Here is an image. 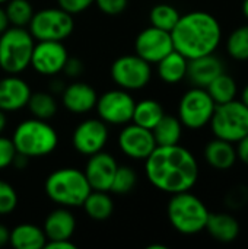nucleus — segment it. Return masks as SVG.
Instances as JSON below:
<instances>
[{
  "mask_svg": "<svg viewBox=\"0 0 248 249\" xmlns=\"http://www.w3.org/2000/svg\"><path fill=\"white\" fill-rule=\"evenodd\" d=\"M148 181L159 191L177 194L190 191L199 179V165L193 153L178 144L156 146L145 159Z\"/></svg>",
  "mask_w": 248,
  "mask_h": 249,
  "instance_id": "1",
  "label": "nucleus"
},
{
  "mask_svg": "<svg viewBox=\"0 0 248 249\" xmlns=\"http://www.w3.org/2000/svg\"><path fill=\"white\" fill-rule=\"evenodd\" d=\"M174 50L187 60L213 54L222 39L219 20L203 10L181 15L171 31Z\"/></svg>",
  "mask_w": 248,
  "mask_h": 249,
  "instance_id": "2",
  "label": "nucleus"
},
{
  "mask_svg": "<svg viewBox=\"0 0 248 249\" xmlns=\"http://www.w3.org/2000/svg\"><path fill=\"white\" fill-rule=\"evenodd\" d=\"M47 197L60 207H82L83 201L92 191L85 172L77 168H60L53 171L45 182Z\"/></svg>",
  "mask_w": 248,
  "mask_h": 249,
  "instance_id": "3",
  "label": "nucleus"
},
{
  "mask_svg": "<svg viewBox=\"0 0 248 249\" xmlns=\"http://www.w3.org/2000/svg\"><path fill=\"white\" fill-rule=\"evenodd\" d=\"M12 142L18 153L29 159L44 158L57 149L58 134L56 128L45 120L29 118L16 125Z\"/></svg>",
  "mask_w": 248,
  "mask_h": 249,
  "instance_id": "4",
  "label": "nucleus"
},
{
  "mask_svg": "<svg viewBox=\"0 0 248 249\" xmlns=\"http://www.w3.org/2000/svg\"><path fill=\"white\" fill-rule=\"evenodd\" d=\"M209 213L206 204L190 191L171 194L167 206L168 220L181 235H196L205 231Z\"/></svg>",
  "mask_w": 248,
  "mask_h": 249,
  "instance_id": "5",
  "label": "nucleus"
},
{
  "mask_svg": "<svg viewBox=\"0 0 248 249\" xmlns=\"http://www.w3.org/2000/svg\"><path fill=\"white\" fill-rule=\"evenodd\" d=\"M35 39L25 28L10 26L0 34V69L7 74H19L31 64Z\"/></svg>",
  "mask_w": 248,
  "mask_h": 249,
  "instance_id": "6",
  "label": "nucleus"
},
{
  "mask_svg": "<svg viewBox=\"0 0 248 249\" xmlns=\"http://www.w3.org/2000/svg\"><path fill=\"white\" fill-rule=\"evenodd\" d=\"M209 125L215 137L235 144L248 134V108L237 99L219 104Z\"/></svg>",
  "mask_w": 248,
  "mask_h": 249,
  "instance_id": "7",
  "label": "nucleus"
},
{
  "mask_svg": "<svg viewBox=\"0 0 248 249\" xmlns=\"http://www.w3.org/2000/svg\"><path fill=\"white\" fill-rule=\"evenodd\" d=\"M28 26L37 41H64L75 29V19L61 7H47L34 13Z\"/></svg>",
  "mask_w": 248,
  "mask_h": 249,
  "instance_id": "8",
  "label": "nucleus"
},
{
  "mask_svg": "<svg viewBox=\"0 0 248 249\" xmlns=\"http://www.w3.org/2000/svg\"><path fill=\"white\" fill-rule=\"evenodd\" d=\"M216 104L205 88H191L180 99L178 120L183 127L200 130L210 123Z\"/></svg>",
  "mask_w": 248,
  "mask_h": 249,
  "instance_id": "9",
  "label": "nucleus"
},
{
  "mask_svg": "<svg viewBox=\"0 0 248 249\" xmlns=\"http://www.w3.org/2000/svg\"><path fill=\"white\" fill-rule=\"evenodd\" d=\"M113 82L124 90H140L152 79V64L137 54L121 55L111 64Z\"/></svg>",
  "mask_w": 248,
  "mask_h": 249,
  "instance_id": "10",
  "label": "nucleus"
},
{
  "mask_svg": "<svg viewBox=\"0 0 248 249\" xmlns=\"http://www.w3.org/2000/svg\"><path fill=\"white\" fill-rule=\"evenodd\" d=\"M136 101L129 90L113 89L104 92L96 99L95 109L98 118L108 125H126L132 123Z\"/></svg>",
  "mask_w": 248,
  "mask_h": 249,
  "instance_id": "11",
  "label": "nucleus"
},
{
  "mask_svg": "<svg viewBox=\"0 0 248 249\" xmlns=\"http://www.w3.org/2000/svg\"><path fill=\"white\" fill-rule=\"evenodd\" d=\"M69 58L63 41H37L31 55V67L41 76H56L63 71Z\"/></svg>",
  "mask_w": 248,
  "mask_h": 249,
  "instance_id": "12",
  "label": "nucleus"
},
{
  "mask_svg": "<svg viewBox=\"0 0 248 249\" xmlns=\"http://www.w3.org/2000/svg\"><path fill=\"white\" fill-rule=\"evenodd\" d=\"M108 134V124L99 118H88L75 128L72 134V144L77 153L91 156L105 147Z\"/></svg>",
  "mask_w": 248,
  "mask_h": 249,
  "instance_id": "13",
  "label": "nucleus"
},
{
  "mask_svg": "<svg viewBox=\"0 0 248 249\" xmlns=\"http://www.w3.org/2000/svg\"><path fill=\"white\" fill-rule=\"evenodd\" d=\"M134 51L149 64H156L167 54L174 51L171 32L149 26L139 32L134 41Z\"/></svg>",
  "mask_w": 248,
  "mask_h": 249,
  "instance_id": "14",
  "label": "nucleus"
},
{
  "mask_svg": "<svg viewBox=\"0 0 248 249\" xmlns=\"http://www.w3.org/2000/svg\"><path fill=\"white\" fill-rule=\"evenodd\" d=\"M118 147L130 159L145 160L156 147L152 130L129 123L118 134Z\"/></svg>",
  "mask_w": 248,
  "mask_h": 249,
  "instance_id": "15",
  "label": "nucleus"
},
{
  "mask_svg": "<svg viewBox=\"0 0 248 249\" xmlns=\"http://www.w3.org/2000/svg\"><path fill=\"white\" fill-rule=\"evenodd\" d=\"M117 168H118V163L115 158L101 150L89 156L83 172L92 190L110 191Z\"/></svg>",
  "mask_w": 248,
  "mask_h": 249,
  "instance_id": "16",
  "label": "nucleus"
},
{
  "mask_svg": "<svg viewBox=\"0 0 248 249\" xmlns=\"http://www.w3.org/2000/svg\"><path fill=\"white\" fill-rule=\"evenodd\" d=\"M29 85L18 74H7L0 79V109L3 112H16L28 105L31 98Z\"/></svg>",
  "mask_w": 248,
  "mask_h": 249,
  "instance_id": "17",
  "label": "nucleus"
},
{
  "mask_svg": "<svg viewBox=\"0 0 248 249\" xmlns=\"http://www.w3.org/2000/svg\"><path fill=\"white\" fill-rule=\"evenodd\" d=\"M96 90L85 82H73L61 90L63 107L76 115L91 112L96 105Z\"/></svg>",
  "mask_w": 248,
  "mask_h": 249,
  "instance_id": "18",
  "label": "nucleus"
},
{
  "mask_svg": "<svg viewBox=\"0 0 248 249\" xmlns=\"http://www.w3.org/2000/svg\"><path fill=\"white\" fill-rule=\"evenodd\" d=\"M225 71L224 61L215 54L202 55L189 60L187 64V79L197 88H205Z\"/></svg>",
  "mask_w": 248,
  "mask_h": 249,
  "instance_id": "19",
  "label": "nucleus"
},
{
  "mask_svg": "<svg viewBox=\"0 0 248 249\" xmlns=\"http://www.w3.org/2000/svg\"><path fill=\"white\" fill-rule=\"evenodd\" d=\"M42 231L47 236V241L72 239L76 231V219L70 209L58 206V209L53 210L45 217Z\"/></svg>",
  "mask_w": 248,
  "mask_h": 249,
  "instance_id": "20",
  "label": "nucleus"
},
{
  "mask_svg": "<svg viewBox=\"0 0 248 249\" xmlns=\"http://www.w3.org/2000/svg\"><path fill=\"white\" fill-rule=\"evenodd\" d=\"M205 159L208 165L216 171H228L237 162V150L234 143L215 137L205 147Z\"/></svg>",
  "mask_w": 248,
  "mask_h": 249,
  "instance_id": "21",
  "label": "nucleus"
},
{
  "mask_svg": "<svg viewBox=\"0 0 248 249\" xmlns=\"http://www.w3.org/2000/svg\"><path fill=\"white\" fill-rule=\"evenodd\" d=\"M205 231L218 242H234L241 232L240 222L229 213H209Z\"/></svg>",
  "mask_w": 248,
  "mask_h": 249,
  "instance_id": "22",
  "label": "nucleus"
},
{
  "mask_svg": "<svg viewBox=\"0 0 248 249\" xmlns=\"http://www.w3.org/2000/svg\"><path fill=\"white\" fill-rule=\"evenodd\" d=\"M9 244L16 249H42L45 248L47 236L42 228L32 223H20L10 231Z\"/></svg>",
  "mask_w": 248,
  "mask_h": 249,
  "instance_id": "23",
  "label": "nucleus"
},
{
  "mask_svg": "<svg viewBox=\"0 0 248 249\" xmlns=\"http://www.w3.org/2000/svg\"><path fill=\"white\" fill-rule=\"evenodd\" d=\"M189 60L178 51H171L162 60L156 63V71L162 82L168 85L180 83L187 76Z\"/></svg>",
  "mask_w": 248,
  "mask_h": 249,
  "instance_id": "24",
  "label": "nucleus"
},
{
  "mask_svg": "<svg viewBox=\"0 0 248 249\" xmlns=\"http://www.w3.org/2000/svg\"><path fill=\"white\" fill-rule=\"evenodd\" d=\"M156 146H172L178 144L183 136V124L178 117L164 115L159 123L152 128Z\"/></svg>",
  "mask_w": 248,
  "mask_h": 249,
  "instance_id": "25",
  "label": "nucleus"
},
{
  "mask_svg": "<svg viewBox=\"0 0 248 249\" xmlns=\"http://www.w3.org/2000/svg\"><path fill=\"white\" fill-rule=\"evenodd\" d=\"M82 207L85 209V213L88 217L96 222H102L111 217L114 212V203L113 198L108 196V191H95L92 190L86 200L83 201Z\"/></svg>",
  "mask_w": 248,
  "mask_h": 249,
  "instance_id": "26",
  "label": "nucleus"
},
{
  "mask_svg": "<svg viewBox=\"0 0 248 249\" xmlns=\"http://www.w3.org/2000/svg\"><path fill=\"white\" fill-rule=\"evenodd\" d=\"M165 115L162 105L155 99H142L140 102H136L133 118L132 121L140 127H145L148 130H152L159 120Z\"/></svg>",
  "mask_w": 248,
  "mask_h": 249,
  "instance_id": "27",
  "label": "nucleus"
},
{
  "mask_svg": "<svg viewBox=\"0 0 248 249\" xmlns=\"http://www.w3.org/2000/svg\"><path fill=\"white\" fill-rule=\"evenodd\" d=\"M206 90L213 99V102L219 105V104H225V102L237 99L238 86L234 77L224 71L206 86Z\"/></svg>",
  "mask_w": 248,
  "mask_h": 249,
  "instance_id": "28",
  "label": "nucleus"
},
{
  "mask_svg": "<svg viewBox=\"0 0 248 249\" xmlns=\"http://www.w3.org/2000/svg\"><path fill=\"white\" fill-rule=\"evenodd\" d=\"M26 107L29 108V112L32 114L34 118H39L45 121L53 118L57 112V101L53 96V93L48 92L31 93Z\"/></svg>",
  "mask_w": 248,
  "mask_h": 249,
  "instance_id": "29",
  "label": "nucleus"
},
{
  "mask_svg": "<svg viewBox=\"0 0 248 249\" xmlns=\"http://www.w3.org/2000/svg\"><path fill=\"white\" fill-rule=\"evenodd\" d=\"M180 16H181L180 12L172 4L159 3V4H156V6H153L151 9L149 20H151V25L152 26L171 32L172 28L177 25Z\"/></svg>",
  "mask_w": 248,
  "mask_h": 249,
  "instance_id": "30",
  "label": "nucleus"
},
{
  "mask_svg": "<svg viewBox=\"0 0 248 249\" xmlns=\"http://www.w3.org/2000/svg\"><path fill=\"white\" fill-rule=\"evenodd\" d=\"M6 15L10 26L25 28L34 16V7L28 0H9L6 1Z\"/></svg>",
  "mask_w": 248,
  "mask_h": 249,
  "instance_id": "31",
  "label": "nucleus"
},
{
  "mask_svg": "<svg viewBox=\"0 0 248 249\" xmlns=\"http://www.w3.org/2000/svg\"><path fill=\"white\" fill-rule=\"evenodd\" d=\"M227 51L237 61L248 60V25L235 28L227 39Z\"/></svg>",
  "mask_w": 248,
  "mask_h": 249,
  "instance_id": "32",
  "label": "nucleus"
},
{
  "mask_svg": "<svg viewBox=\"0 0 248 249\" xmlns=\"http://www.w3.org/2000/svg\"><path fill=\"white\" fill-rule=\"evenodd\" d=\"M136 182H137V175L134 169H132L127 165H123L117 168L110 191L118 196H124V194H129L134 188Z\"/></svg>",
  "mask_w": 248,
  "mask_h": 249,
  "instance_id": "33",
  "label": "nucleus"
},
{
  "mask_svg": "<svg viewBox=\"0 0 248 249\" xmlns=\"http://www.w3.org/2000/svg\"><path fill=\"white\" fill-rule=\"evenodd\" d=\"M18 193L6 181L0 179V216L10 214L18 207Z\"/></svg>",
  "mask_w": 248,
  "mask_h": 249,
  "instance_id": "34",
  "label": "nucleus"
},
{
  "mask_svg": "<svg viewBox=\"0 0 248 249\" xmlns=\"http://www.w3.org/2000/svg\"><path fill=\"white\" fill-rule=\"evenodd\" d=\"M225 204L231 210H240L248 204V188L244 185H237L231 188L225 196Z\"/></svg>",
  "mask_w": 248,
  "mask_h": 249,
  "instance_id": "35",
  "label": "nucleus"
},
{
  "mask_svg": "<svg viewBox=\"0 0 248 249\" xmlns=\"http://www.w3.org/2000/svg\"><path fill=\"white\" fill-rule=\"evenodd\" d=\"M16 153L18 152H16V147H15L12 139L0 134V171L13 165Z\"/></svg>",
  "mask_w": 248,
  "mask_h": 249,
  "instance_id": "36",
  "label": "nucleus"
},
{
  "mask_svg": "<svg viewBox=\"0 0 248 249\" xmlns=\"http://www.w3.org/2000/svg\"><path fill=\"white\" fill-rule=\"evenodd\" d=\"M94 4H96L98 9L105 15L117 16L127 9L129 0H95Z\"/></svg>",
  "mask_w": 248,
  "mask_h": 249,
  "instance_id": "37",
  "label": "nucleus"
},
{
  "mask_svg": "<svg viewBox=\"0 0 248 249\" xmlns=\"http://www.w3.org/2000/svg\"><path fill=\"white\" fill-rule=\"evenodd\" d=\"M94 3H95V0H57L58 7L69 12L70 15H77V13L85 12Z\"/></svg>",
  "mask_w": 248,
  "mask_h": 249,
  "instance_id": "38",
  "label": "nucleus"
},
{
  "mask_svg": "<svg viewBox=\"0 0 248 249\" xmlns=\"http://www.w3.org/2000/svg\"><path fill=\"white\" fill-rule=\"evenodd\" d=\"M83 70H85V67H83L82 60H79L76 57H69L64 67H63V71L66 73V76L73 77V79L79 77L83 73Z\"/></svg>",
  "mask_w": 248,
  "mask_h": 249,
  "instance_id": "39",
  "label": "nucleus"
},
{
  "mask_svg": "<svg viewBox=\"0 0 248 249\" xmlns=\"http://www.w3.org/2000/svg\"><path fill=\"white\" fill-rule=\"evenodd\" d=\"M235 150H237V158L244 163L248 165V134L244 136L240 142L235 143Z\"/></svg>",
  "mask_w": 248,
  "mask_h": 249,
  "instance_id": "40",
  "label": "nucleus"
},
{
  "mask_svg": "<svg viewBox=\"0 0 248 249\" xmlns=\"http://www.w3.org/2000/svg\"><path fill=\"white\" fill-rule=\"evenodd\" d=\"M47 249H75L76 245L72 242V239H56V241H47Z\"/></svg>",
  "mask_w": 248,
  "mask_h": 249,
  "instance_id": "41",
  "label": "nucleus"
},
{
  "mask_svg": "<svg viewBox=\"0 0 248 249\" xmlns=\"http://www.w3.org/2000/svg\"><path fill=\"white\" fill-rule=\"evenodd\" d=\"M9 238H10V231L4 225L0 223V248L9 244Z\"/></svg>",
  "mask_w": 248,
  "mask_h": 249,
  "instance_id": "42",
  "label": "nucleus"
},
{
  "mask_svg": "<svg viewBox=\"0 0 248 249\" xmlns=\"http://www.w3.org/2000/svg\"><path fill=\"white\" fill-rule=\"evenodd\" d=\"M9 26L10 25H9V19H7L6 10H4V7L0 6V34H3Z\"/></svg>",
  "mask_w": 248,
  "mask_h": 249,
  "instance_id": "43",
  "label": "nucleus"
},
{
  "mask_svg": "<svg viewBox=\"0 0 248 249\" xmlns=\"http://www.w3.org/2000/svg\"><path fill=\"white\" fill-rule=\"evenodd\" d=\"M6 125H7V118H6V112H3L0 109V134L6 130Z\"/></svg>",
  "mask_w": 248,
  "mask_h": 249,
  "instance_id": "44",
  "label": "nucleus"
},
{
  "mask_svg": "<svg viewBox=\"0 0 248 249\" xmlns=\"http://www.w3.org/2000/svg\"><path fill=\"white\" fill-rule=\"evenodd\" d=\"M240 101L248 108V85L243 89V92H241V99H240Z\"/></svg>",
  "mask_w": 248,
  "mask_h": 249,
  "instance_id": "45",
  "label": "nucleus"
},
{
  "mask_svg": "<svg viewBox=\"0 0 248 249\" xmlns=\"http://www.w3.org/2000/svg\"><path fill=\"white\" fill-rule=\"evenodd\" d=\"M241 9H243V15L246 16V19L248 20V0H244V1H243Z\"/></svg>",
  "mask_w": 248,
  "mask_h": 249,
  "instance_id": "46",
  "label": "nucleus"
},
{
  "mask_svg": "<svg viewBox=\"0 0 248 249\" xmlns=\"http://www.w3.org/2000/svg\"><path fill=\"white\" fill-rule=\"evenodd\" d=\"M148 249H167L165 245H151Z\"/></svg>",
  "mask_w": 248,
  "mask_h": 249,
  "instance_id": "47",
  "label": "nucleus"
},
{
  "mask_svg": "<svg viewBox=\"0 0 248 249\" xmlns=\"http://www.w3.org/2000/svg\"><path fill=\"white\" fill-rule=\"evenodd\" d=\"M6 1H9V0H0V4H3V3H6Z\"/></svg>",
  "mask_w": 248,
  "mask_h": 249,
  "instance_id": "48",
  "label": "nucleus"
}]
</instances>
